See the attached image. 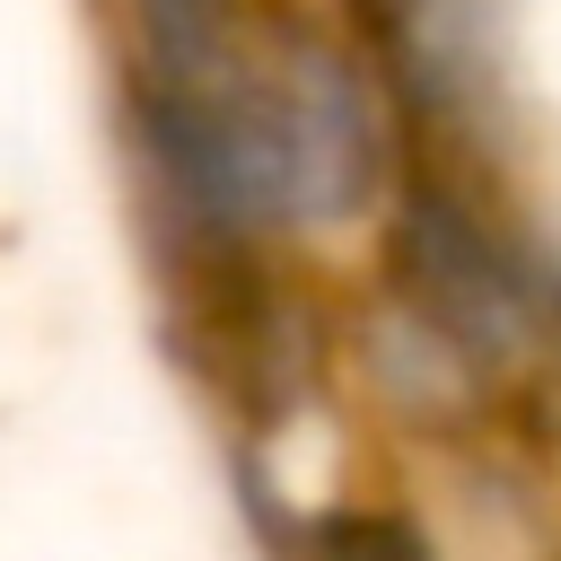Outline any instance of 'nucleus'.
<instances>
[{
	"mask_svg": "<svg viewBox=\"0 0 561 561\" xmlns=\"http://www.w3.org/2000/svg\"><path fill=\"white\" fill-rule=\"evenodd\" d=\"M105 140L184 342L342 298L430 175L359 0H263L175 53L105 61Z\"/></svg>",
	"mask_w": 561,
	"mask_h": 561,
	"instance_id": "f257e3e1",
	"label": "nucleus"
}]
</instances>
